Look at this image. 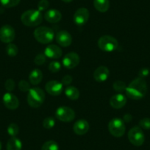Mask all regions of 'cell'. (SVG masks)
Here are the masks:
<instances>
[{"label": "cell", "instance_id": "9a60e30c", "mask_svg": "<svg viewBox=\"0 0 150 150\" xmlns=\"http://www.w3.org/2000/svg\"><path fill=\"white\" fill-rule=\"evenodd\" d=\"M110 76V71L106 66H101L96 68L93 72V78L96 82L103 83L108 79Z\"/></svg>", "mask_w": 150, "mask_h": 150}, {"label": "cell", "instance_id": "9c48e42d", "mask_svg": "<svg viewBox=\"0 0 150 150\" xmlns=\"http://www.w3.org/2000/svg\"><path fill=\"white\" fill-rule=\"evenodd\" d=\"M16 37L15 30L11 25H4L0 28V41L5 44L12 42Z\"/></svg>", "mask_w": 150, "mask_h": 150}, {"label": "cell", "instance_id": "cb8c5ba5", "mask_svg": "<svg viewBox=\"0 0 150 150\" xmlns=\"http://www.w3.org/2000/svg\"><path fill=\"white\" fill-rule=\"evenodd\" d=\"M41 150H59V145L56 141L51 140L43 144Z\"/></svg>", "mask_w": 150, "mask_h": 150}, {"label": "cell", "instance_id": "83f0119b", "mask_svg": "<svg viewBox=\"0 0 150 150\" xmlns=\"http://www.w3.org/2000/svg\"><path fill=\"white\" fill-rule=\"evenodd\" d=\"M19 132V128L18 126L15 123H12L8 126V133L11 137H16Z\"/></svg>", "mask_w": 150, "mask_h": 150}, {"label": "cell", "instance_id": "f35d334b", "mask_svg": "<svg viewBox=\"0 0 150 150\" xmlns=\"http://www.w3.org/2000/svg\"><path fill=\"white\" fill-rule=\"evenodd\" d=\"M62 1H63V2H66V3H68V2H72L73 0H62Z\"/></svg>", "mask_w": 150, "mask_h": 150}, {"label": "cell", "instance_id": "d4e9b609", "mask_svg": "<svg viewBox=\"0 0 150 150\" xmlns=\"http://www.w3.org/2000/svg\"><path fill=\"white\" fill-rule=\"evenodd\" d=\"M112 87L116 91L119 92V93H122L127 88L126 83L124 81H121V80H117V81L114 82V83L112 85Z\"/></svg>", "mask_w": 150, "mask_h": 150}, {"label": "cell", "instance_id": "5b68a950", "mask_svg": "<svg viewBox=\"0 0 150 150\" xmlns=\"http://www.w3.org/2000/svg\"><path fill=\"white\" fill-rule=\"evenodd\" d=\"M119 43L116 38L110 35H103L98 40V47L106 52H112L117 49Z\"/></svg>", "mask_w": 150, "mask_h": 150}, {"label": "cell", "instance_id": "d6a6232c", "mask_svg": "<svg viewBox=\"0 0 150 150\" xmlns=\"http://www.w3.org/2000/svg\"><path fill=\"white\" fill-rule=\"evenodd\" d=\"M49 7H50V2L48 0H41L38 4V11H39L40 12L44 11L48 9Z\"/></svg>", "mask_w": 150, "mask_h": 150}, {"label": "cell", "instance_id": "7c38bea8", "mask_svg": "<svg viewBox=\"0 0 150 150\" xmlns=\"http://www.w3.org/2000/svg\"><path fill=\"white\" fill-rule=\"evenodd\" d=\"M46 91L49 94L52 96H59L63 92V87L62 83L57 80H50L47 83L45 86Z\"/></svg>", "mask_w": 150, "mask_h": 150}, {"label": "cell", "instance_id": "8fae6325", "mask_svg": "<svg viewBox=\"0 0 150 150\" xmlns=\"http://www.w3.org/2000/svg\"><path fill=\"white\" fill-rule=\"evenodd\" d=\"M89 11L87 8H79L74 15V22L78 26H83L87 23L89 18Z\"/></svg>", "mask_w": 150, "mask_h": 150}, {"label": "cell", "instance_id": "44dd1931", "mask_svg": "<svg viewBox=\"0 0 150 150\" xmlns=\"http://www.w3.org/2000/svg\"><path fill=\"white\" fill-rule=\"evenodd\" d=\"M93 6L99 12L105 13L110 8V1L109 0H93Z\"/></svg>", "mask_w": 150, "mask_h": 150}, {"label": "cell", "instance_id": "74e56055", "mask_svg": "<svg viewBox=\"0 0 150 150\" xmlns=\"http://www.w3.org/2000/svg\"><path fill=\"white\" fill-rule=\"evenodd\" d=\"M132 120V115L130 114H125V116H124L123 117V121L124 122H127V123H129V122H130Z\"/></svg>", "mask_w": 150, "mask_h": 150}, {"label": "cell", "instance_id": "ac0fdd59", "mask_svg": "<svg viewBox=\"0 0 150 150\" xmlns=\"http://www.w3.org/2000/svg\"><path fill=\"white\" fill-rule=\"evenodd\" d=\"M74 132L78 135H83L87 133L89 129V124L85 119H80L75 122L73 126Z\"/></svg>", "mask_w": 150, "mask_h": 150}, {"label": "cell", "instance_id": "7a4b0ae2", "mask_svg": "<svg viewBox=\"0 0 150 150\" xmlns=\"http://www.w3.org/2000/svg\"><path fill=\"white\" fill-rule=\"evenodd\" d=\"M21 21L27 27H36L42 22L43 16L38 10H28L21 15Z\"/></svg>", "mask_w": 150, "mask_h": 150}, {"label": "cell", "instance_id": "f546056e", "mask_svg": "<svg viewBox=\"0 0 150 150\" xmlns=\"http://www.w3.org/2000/svg\"><path fill=\"white\" fill-rule=\"evenodd\" d=\"M47 61V57L44 54H38V55H36V57H35L34 63L35 64L37 65V66H41V65H44V63Z\"/></svg>", "mask_w": 150, "mask_h": 150}, {"label": "cell", "instance_id": "ba28073f", "mask_svg": "<svg viewBox=\"0 0 150 150\" xmlns=\"http://www.w3.org/2000/svg\"><path fill=\"white\" fill-rule=\"evenodd\" d=\"M55 116L58 120L63 122H71L75 118V112L69 107L62 106L57 109Z\"/></svg>", "mask_w": 150, "mask_h": 150}, {"label": "cell", "instance_id": "5bb4252c", "mask_svg": "<svg viewBox=\"0 0 150 150\" xmlns=\"http://www.w3.org/2000/svg\"><path fill=\"white\" fill-rule=\"evenodd\" d=\"M3 103L8 109L12 110L17 109L19 106V101L17 96L10 92L4 94Z\"/></svg>", "mask_w": 150, "mask_h": 150}, {"label": "cell", "instance_id": "2e32d148", "mask_svg": "<svg viewBox=\"0 0 150 150\" xmlns=\"http://www.w3.org/2000/svg\"><path fill=\"white\" fill-rule=\"evenodd\" d=\"M44 54L46 57L50 59H58L63 54V52L60 47L54 44H50L47 46L44 50Z\"/></svg>", "mask_w": 150, "mask_h": 150}, {"label": "cell", "instance_id": "3957f363", "mask_svg": "<svg viewBox=\"0 0 150 150\" xmlns=\"http://www.w3.org/2000/svg\"><path fill=\"white\" fill-rule=\"evenodd\" d=\"M45 100V92L40 88H30L27 94V102L32 108H38L43 105Z\"/></svg>", "mask_w": 150, "mask_h": 150}, {"label": "cell", "instance_id": "f1b7e54d", "mask_svg": "<svg viewBox=\"0 0 150 150\" xmlns=\"http://www.w3.org/2000/svg\"><path fill=\"white\" fill-rule=\"evenodd\" d=\"M54 125H55V121H54V118L51 117V116L47 117L43 122V126L47 129H52L54 127Z\"/></svg>", "mask_w": 150, "mask_h": 150}, {"label": "cell", "instance_id": "4dcf8cb0", "mask_svg": "<svg viewBox=\"0 0 150 150\" xmlns=\"http://www.w3.org/2000/svg\"><path fill=\"white\" fill-rule=\"evenodd\" d=\"M61 69V64L57 61H52L49 65V69L52 73H57Z\"/></svg>", "mask_w": 150, "mask_h": 150}, {"label": "cell", "instance_id": "603a6c76", "mask_svg": "<svg viewBox=\"0 0 150 150\" xmlns=\"http://www.w3.org/2000/svg\"><path fill=\"white\" fill-rule=\"evenodd\" d=\"M65 94L71 100H77L80 97V91L74 86H68L65 90Z\"/></svg>", "mask_w": 150, "mask_h": 150}, {"label": "cell", "instance_id": "836d02e7", "mask_svg": "<svg viewBox=\"0 0 150 150\" xmlns=\"http://www.w3.org/2000/svg\"><path fill=\"white\" fill-rule=\"evenodd\" d=\"M140 127L144 129H150V118H144L139 122Z\"/></svg>", "mask_w": 150, "mask_h": 150}, {"label": "cell", "instance_id": "4fadbf2b", "mask_svg": "<svg viewBox=\"0 0 150 150\" xmlns=\"http://www.w3.org/2000/svg\"><path fill=\"white\" fill-rule=\"evenodd\" d=\"M56 41L60 46L63 47H68L71 44L72 37L69 32L66 30L59 31L56 35Z\"/></svg>", "mask_w": 150, "mask_h": 150}, {"label": "cell", "instance_id": "1f68e13d", "mask_svg": "<svg viewBox=\"0 0 150 150\" xmlns=\"http://www.w3.org/2000/svg\"><path fill=\"white\" fill-rule=\"evenodd\" d=\"M18 88L22 92H27L30 89V85L27 80H22L18 83Z\"/></svg>", "mask_w": 150, "mask_h": 150}, {"label": "cell", "instance_id": "8992f818", "mask_svg": "<svg viewBox=\"0 0 150 150\" xmlns=\"http://www.w3.org/2000/svg\"><path fill=\"white\" fill-rule=\"evenodd\" d=\"M108 129L112 136L120 138L125 135L126 127L122 119L119 118H114L110 121L108 124Z\"/></svg>", "mask_w": 150, "mask_h": 150}, {"label": "cell", "instance_id": "7402d4cb", "mask_svg": "<svg viewBox=\"0 0 150 150\" xmlns=\"http://www.w3.org/2000/svg\"><path fill=\"white\" fill-rule=\"evenodd\" d=\"M22 143L16 137L10 138L7 144V150H21Z\"/></svg>", "mask_w": 150, "mask_h": 150}, {"label": "cell", "instance_id": "ab89813d", "mask_svg": "<svg viewBox=\"0 0 150 150\" xmlns=\"http://www.w3.org/2000/svg\"><path fill=\"white\" fill-rule=\"evenodd\" d=\"M2 149V143H1V141H0V150Z\"/></svg>", "mask_w": 150, "mask_h": 150}, {"label": "cell", "instance_id": "4316f807", "mask_svg": "<svg viewBox=\"0 0 150 150\" xmlns=\"http://www.w3.org/2000/svg\"><path fill=\"white\" fill-rule=\"evenodd\" d=\"M20 1L21 0H0V2L3 7L10 8L17 6L20 3Z\"/></svg>", "mask_w": 150, "mask_h": 150}, {"label": "cell", "instance_id": "d590c367", "mask_svg": "<svg viewBox=\"0 0 150 150\" xmlns=\"http://www.w3.org/2000/svg\"><path fill=\"white\" fill-rule=\"evenodd\" d=\"M149 73V69H148V68H142V69H140L139 71H138V76H139V77L144 79L145 77H148Z\"/></svg>", "mask_w": 150, "mask_h": 150}, {"label": "cell", "instance_id": "e0dca14e", "mask_svg": "<svg viewBox=\"0 0 150 150\" xmlns=\"http://www.w3.org/2000/svg\"><path fill=\"white\" fill-rule=\"evenodd\" d=\"M127 103V97L122 93L115 94L110 99V105L115 109H121L125 106Z\"/></svg>", "mask_w": 150, "mask_h": 150}, {"label": "cell", "instance_id": "d6986e66", "mask_svg": "<svg viewBox=\"0 0 150 150\" xmlns=\"http://www.w3.org/2000/svg\"><path fill=\"white\" fill-rule=\"evenodd\" d=\"M44 18L49 23H57L61 20L62 14L56 9H50L44 13Z\"/></svg>", "mask_w": 150, "mask_h": 150}, {"label": "cell", "instance_id": "52a82bcc", "mask_svg": "<svg viewBox=\"0 0 150 150\" xmlns=\"http://www.w3.org/2000/svg\"><path fill=\"white\" fill-rule=\"evenodd\" d=\"M128 139L129 142L135 146H141L143 145L145 140V136L142 129L138 126L131 128L128 132Z\"/></svg>", "mask_w": 150, "mask_h": 150}, {"label": "cell", "instance_id": "ffe728a7", "mask_svg": "<svg viewBox=\"0 0 150 150\" xmlns=\"http://www.w3.org/2000/svg\"><path fill=\"white\" fill-rule=\"evenodd\" d=\"M43 79V73L40 69H33L30 74L29 76V80L30 83L33 86H37L41 82Z\"/></svg>", "mask_w": 150, "mask_h": 150}, {"label": "cell", "instance_id": "484cf974", "mask_svg": "<svg viewBox=\"0 0 150 150\" xmlns=\"http://www.w3.org/2000/svg\"><path fill=\"white\" fill-rule=\"evenodd\" d=\"M6 52L10 57H15L18 54V47L16 44L10 43L6 47Z\"/></svg>", "mask_w": 150, "mask_h": 150}, {"label": "cell", "instance_id": "8d00e7d4", "mask_svg": "<svg viewBox=\"0 0 150 150\" xmlns=\"http://www.w3.org/2000/svg\"><path fill=\"white\" fill-rule=\"evenodd\" d=\"M72 81H73V78L71 75L67 74L62 78V84L65 86H69L72 83Z\"/></svg>", "mask_w": 150, "mask_h": 150}, {"label": "cell", "instance_id": "6da1fadb", "mask_svg": "<svg viewBox=\"0 0 150 150\" xmlns=\"http://www.w3.org/2000/svg\"><path fill=\"white\" fill-rule=\"evenodd\" d=\"M126 94L129 99L138 100L145 96L147 92L146 83L144 78L138 77L132 80L127 87Z\"/></svg>", "mask_w": 150, "mask_h": 150}, {"label": "cell", "instance_id": "e575fe53", "mask_svg": "<svg viewBox=\"0 0 150 150\" xmlns=\"http://www.w3.org/2000/svg\"><path fill=\"white\" fill-rule=\"evenodd\" d=\"M5 89L8 91L11 92L12 91H13L14 88H15V82H14V80L13 79H8V80H7L5 83Z\"/></svg>", "mask_w": 150, "mask_h": 150}, {"label": "cell", "instance_id": "30bf717a", "mask_svg": "<svg viewBox=\"0 0 150 150\" xmlns=\"http://www.w3.org/2000/svg\"><path fill=\"white\" fill-rule=\"evenodd\" d=\"M80 57L76 52H69L63 57V65L66 69H72L77 66L80 63Z\"/></svg>", "mask_w": 150, "mask_h": 150}, {"label": "cell", "instance_id": "277c9868", "mask_svg": "<svg viewBox=\"0 0 150 150\" xmlns=\"http://www.w3.org/2000/svg\"><path fill=\"white\" fill-rule=\"evenodd\" d=\"M34 37L38 42L43 44H50L54 38V31L48 27H38L34 31Z\"/></svg>", "mask_w": 150, "mask_h": 150}]
</instances>
